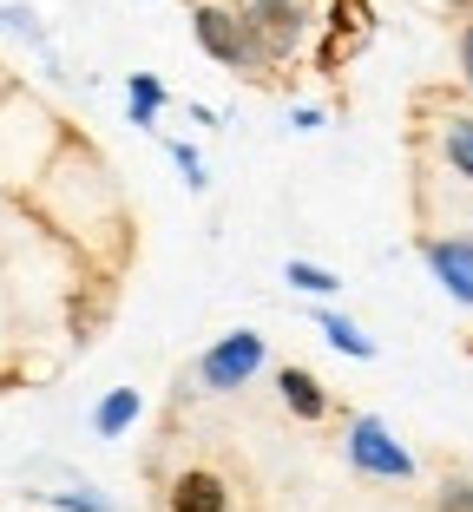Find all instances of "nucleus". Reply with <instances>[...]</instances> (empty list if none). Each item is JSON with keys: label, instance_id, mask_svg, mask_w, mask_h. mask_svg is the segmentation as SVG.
Instances as JSON below:
<instances>
[{"label": "nucleus", "instance_id": "1", "mask_svg": "<svg viewBox=\"0 0 473 512\" xmlns=\"http://www.w3.org/2000/svg\"><path fill=\"white\" fill-rule=\"evenodd\" d=\"M191 40H198L204 60L230 66V73H263V66H270V60H263V46L250 40L244 14L224 7V0H198V7H191Z\"/></svg>", "mask_w": 473, "mask_h": 512}, {"label": "nucleus", "instance_id": "2", "mask_svg": "<svg viewBox=\"0 0 473 512\" xmlns=\"http://www.w3.org/2000/svg\"><path fill=\"white\" fill-rule=\"evenodd\" d=\"M342 453H349V467L362 473V480H388V486H408L414 473V453L395 440V427L382 421V414H355L349 434H342Z\"/></svg>", "mask_w": 473, "mask_h": 512}, {"label": "nucleus", "instance_id": "3", "mask_svg": "<svg viewBox=\"0 0 473 512\" xmlns=\"http://www.w3.org/2000/svg\"><path fill=\"white\" fill-rule=\"evenodd\" d=\"M263 362H270V342L257 329H230L198 355V388L204 394H237L263 375Z\"/></svg>", "mask_w": 473, "mask_h": 512}, {"label": "nucleus", "instance_id": "4", "mask_svg": "<svg viewBox=\"0 0 473 512\" xmlns=\"http://www.w3.org/2000/svg\"><path fill=\"white\" fill-rule=\"evenodd\" d=\"M237 14H244L250 40L263 46V60H270V66H283L290 53H303V40H309V0H244Z\"/></svg>", "mask_w": 473, "mask_h": 512}, {"label": "nucleus", "instance_id": "5", "mask_svg": "<svg viewBox=\"0 0 473 512\" xmlns=\"http://www.w3.org/2000/svg\"><path fill=\"white\" fill-rule=\"evenodd\" d=\"M421 263L434 270V283H441L460 309H473V237H428L421 243Z\"/></svg>", "mask_w": 473, "mask_h": 512}, {"label": "nucleus", "instance_id": "6", "mask_svg": "<svg viewBox=\"0 0 473 512\" xmlns=\"http://www.w3.org/2000/svg\"><path fill=\"white\" fill-rule=\"evenodd\" d=\"M165 506H171V512H230V486L217 480L211 467H184L178 480H171Z\"/></svg>", "mask_w": 473, "mask_h": 512}, {"label": "nucleus", "instance_id": "7", "mask_svg": "<svg viewBox=\"0 0 473 512\" xmlns=\"http://www.w3.org/2000/svg\"><path fill=\"white\" fill-rule=\"evenodd\" d=\"M276 394H283V407H290L296 421H329V388H322L309 368H276Z\"/></svg>", "mask_w": 473, "mask_h": 512}, {"label": "nucleus", "instance_id": "8", "mask_svg": "<svg viewBox=\"0 0 473 512\" xmlns=\"http://www.w3.org/2000/svg\"><path fill=\"white\" fill-rule=\"evenodd\" d=\"M138 414H145V394L138 388H112V394H99V407H92V434L99 440H125L138 427Z\"/></svg>", "mask_w": 473, "mask_h": 512}, {"label": "nucleus", "instance_id": "9", "mask_svg": "<svg viewBox=\"0 0 473 512\" xmlns=\"http://www.w3.org/2000/svg\"><path fill=\"white\" fill-rule=\"evenodd\" d=\"M316 329H322V342L336 348V355H349V362H375V335H362L349 316H336V309H322V316H316Z\"/></svg>", "mask_w": 473, "mask_h": 512}, {"label": "nucleus", "instance_id": "10", "mask_svg": "<svg viewBox=\"0 0 473 512\" xmlns=\"http://www.w3.org/2000/svg\"><path fill=\"white\" fill-rule=\"evenodd\" d=\"M441 158L454 165V178L473 184V112H454V119H441Z\"/></svg>", "mask_w": 473, "mask_h": 512}, {"label": "nucleus", "instance_id": "11", "mask_svg": "<svg viewBox=\"0 0 473 512\" xmlns=\"http://www.w3.org/2000/svg\"><path fill=\"white\" fill-rule=\"evenodd\" d=\"M283 283L296 289V296H316V302H329L342 289V276L336 270H322V263H303V256H290V263H283Z\"/></svg>", "mask_w": 473, "mask_h": 512}, {"label": "nucleus", "instance_id": "12", "mask_svg": "<svg viewBox=\"0 0 473 512\" xmlns=\"http://www.w3.org/2000/svg\"><path fill=\"white\" fill-rule=\"evenodd\" d=\"M125 112H132V125H152L158 112H165V86H158L152 73H132L125 79Z\"/></svg>", "mask_w": 473, "mask_h": 512}, {"label": "nucleus", "instance_id": "13", "mask_svg": "<svg viewBox=\"0 0 473 512\" xmlns=\"http://www.w3.org/2000/svg\"><path fill=\"white\" fill-rule=\"evenodd\" d=\"M434 512H473V480L467 473H447V480L434 486Z\"/></svg>", "mask_w": 473, "mask_h": 512}, {"label": "nucleus", "instance_id": "14", "mask_svg": "<svg viewBox=\"0 0 473 512\" xmlns=\"http://www.w3.org/2000/svg\"><path fill=\"white\" fill-rule=\"evenodd\" d=\"M46 506H60V512H112V499L86 493V486H66V493H40Z\"/></svg>", "mask_w": 473, "mask_h": 512}, {"label": "nucleus", "instance_id": "15", "mask_svg": "<svg viewBox=\"0 0 473 512\" xmlns=\"http://www.w3.org/2000/svg\"><path fill=\"white\" fill-rule=\"evenodd\" d=\"M454 60H460V86L473 92V14H467V27H460V40H454Z\"/></svg>", "mask_w": 473, "mask_h": 512}, {"label": "nucleus", "instance_id": "16", "mask_svg": "<svg viewBox=\"0 0 473 512\" xmlns=\"http://www.w3.org/2000/svg\"><path fill=\"white\" fill-rule=\"evenodd\" d=\"M171 158L184 165V184H191V191H204V158H198V151H191V145H171Z\"/></svg>", "mask_w": 473, "mask_h": 512}, {"label": "nucleus", "instance_id": "17", "mask_svg": "<svg viewBox=\"0 0 473 512\" xmlns=\"http://www.w3.org/2000/svg\"><path fill=\"white\" fill-rule=\"evenodd\" d=\"M441 7H454V14H473V0H441Z\"/></svg>", "mask_w": 473, "mask_h": 512}]
</instances>
